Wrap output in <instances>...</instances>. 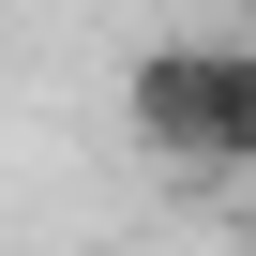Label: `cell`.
<instances>
[{"label": "cell", "instance_id": "1", "mask_svg": "<svg viewBox=\"0 0 256 256\" xmlns=\"http://www.w3.org/2000/svg\"><path fill=\"white\" fill-rule=\"evenodd\" d=\"M120 120H136L151 166L241 181V166H256V46H241V30H166V46H136Z\"/></svg>", "mask_w": 256, "mask_h": 256}, {"label": "cell", "instance_id": "2", "mask_svg": "<svg viewBox=\"0 0 256 256\" xmlns=\"http://www.w3.org/2000/svg\"><path fill=\"white\" fill-rule=\"evenodd\" d=\"M241 256H256V241H241Z\"/></svg>", "mask_w": 256, "mask_h": 256}]
</instances>
